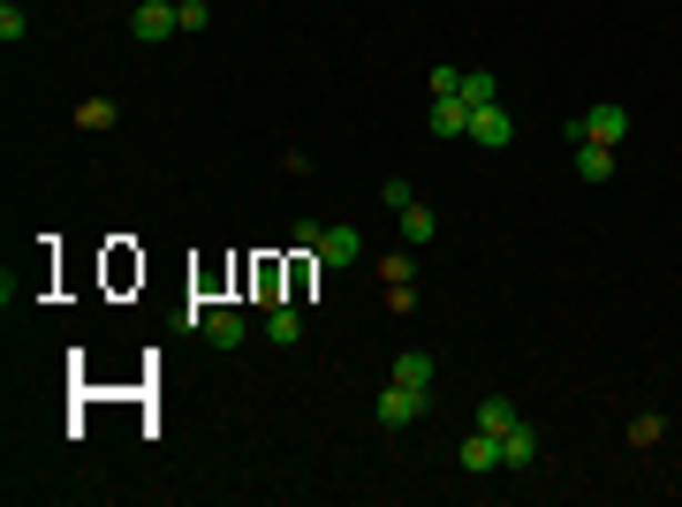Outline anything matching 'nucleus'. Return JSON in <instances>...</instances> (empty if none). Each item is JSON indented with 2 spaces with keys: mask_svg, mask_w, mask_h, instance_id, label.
I'll return each mask as SVG.
<instances>
[{
  "mask_svg": "<svg viewBox=\"0 0 682 507\" xmlns=\"http://www.w3.org/2000/svg\"><path fill=\"white\" fill-rule=\"evenodd\" d=\"M622 136H630V114H622V107H584V114L569 122V144H614V152H622Z\"/></svg>",
  "mask_w": 682,
  "mask_h": 507,
  "instance_id": "nucleus-1",
  "label": "nucleus"
},
{
  "mask_svg": "<svg viewBox=\"0 0 682 507\" xmlns=\"http://www.w3.org/2000/svg\"><path fill=\"white\" fill-rule=\"evenodd\" d=\"M364 257V235L349 227V220H334V227H319V251H311V265H327V273H349Z\"/></svg>",
  "mask_w": 682,
  "mask_h": 507,
  "instance_id": "nucleus-2",
  "label": "nucleus"
},
{
  "mask_svg": "<svg viewBox=\"0 0 682 507\" xmlns=\"http://www.w3.org/2000/svg\"><path fill=\"white\" fill-rule=\"evenodd\" d=\"M470 144H485V152H509L515 144V122H509L501 99H493V107H470Z\"/></svg>",
  "mask_w": 682,
  "mask_h": 507,
  "instance_id": "nucleus-3",
  "label": "nucleus"
},
{
  "mask_svg": "<svg viewBox=\"0 0 682 507\" xmlns=\"http://www.w3.org/2000/svg\"><path fill=\"white\" fill-rule=\"evenodd\" d=\"M425 402H432L425 386H402V379H394V386L380 394V424H387V432H402V424H418V417H425Z\"/></svg>",
  "mask_w": 682,
  "mask_h": 507,
  "instance_id": "nucleus-4",
  "label": "nucleus"
},
{
  "mask_svg": "<svg viewBox=\"0 0 682 507\" xmlns=\"http://www.w3.org/2000/svg\"><path fill=\"white\" fill-rule=\"evenodd\" d=\"M129 31H137V45H160L168 31H182V23H174V0H137Z\"/></svg>",
  "mask_w": 682,
  "mask_h": 507,
  "instance_id": "nucleus-5",
  "label": "nucleus"
},
{
  "mask_svg": "<svg viewBox=\"0 0 682 507\" xmlns=\"http://www.w3.org/2000/svg\"><path fill=\"white\" fill-rule=\"evenodd\" d=\"M198 334L213 341V348H243L251 326H243V311H205V318H198Z\"/></svg>",
  "mask_w": 682,
  "mask_h": 507,
  "instance_id": "nucleus-6",
  "label": "nucleus"
},
{
  "mask_svg": "<svg viewBox=\"0 0 682 507\" xmlns=\"http://www.w3.org/2000/svg\"><path fill=\"white\" fill-rule=\"evenodd\" d=\"M531 463H539V432L515 417L509 432H501V469H531Z\"/></svg>",
  "mask_w": 682,
  "mask_h": 507,
  "instance_id": "nucleus-7",
  "label": "nucleus"
},
{
  "mask_svg": "<svg viewBox=\"0 0 682 507\" xmlns=\"http://www.w3.org/2000/svg\"><path fill=\"white\" fill-rule=\"evenodd\" d=\"M455 463H463L470 477H485V469H501V439H493V432H470L463 447H455Z\"/></svg>",
  "mask_w": 682,
  "mask_h": 507,
  "instance_id": "nucleus-8",
  "label": "nucleus"
},
{
  "mask_svg": "<svg viewBox=\"0 0 682 507\" xmlns=\"http://www.w3.org/2000/svg\"><path fill=\"white\" fill-rule=\"evenodd\" d=\"M265 341H273V348H297V341H303V311L273 303V311H265Z\"/></svg>",
  "mask_w": 682,
  "mask_h": 507,
  "instance_id": "nucleus-9",
  "label": "nucleus"
},
{
  "mask_svg": "<svg viewBox=\"0 0 682 507\" xmlns=\"http://www.w3.org/2000/svg\"><path fill=\"white\" fill-rule=\"evenodd\" d=\"M432 136H470V107L463 99H432Z\"/></svg>",
  "mask_w": 682,
  "mask_h": 507,
  "instance_id": "nucleus-10",
  "label": "nucleus"
},
{
  "mask_svg": "<svg viewBox=\"0 0 682 507\" xmlns=\"http://www.w3.org/2000/svg\"><path fill=\"white\" fill-rule=\"evenodd\" d=\"M509 424H515V402H509V394H485V402H478V432H493V439H501Z\"/></svg>",
  "mask_w": 682,
  "mask_h": 507,
  "instance_id": "nucleus-11",
  "label": "nucleus"
},
{
  "mask_svg": "<svg viewBox=\"0 0 682 507\" xmlns=\"http://www.w3.org/2000/svg\"><path fill=\"white\" fill-rule=\"evenodd\" d=\"M394 379H402V386H425V394H432V356H425V348H402V356H394Z\"/></svg>",
  "mask_w": 682,
  "mask_h": 507,
  "instance_id": "nucleus-12",
  "label": "nucleus"
},
{
  "mask_svg": "<svg viewBox=\"0 0 682 507\" xmlns=\"http://www.w3.org/2000/svg\"><path fill=\"white\" fill-rule=\"evenodd\" d=\"M576 174H584V182H606V174H614V144H576Z\"/></svg>",
  "mask_w": 682,
  "mask_h": 507,
  "instance_id": "nucleus-13",
  "label": "nucleus"
},
{
  "mask_svg": "<svg viewBox=\"0 0 682 507\" xmlns=\"http://www.w3.org/2000/svg\"><path fill=\"white\" fill-rule=\"evenodd\" d=\"M455 99H463V107H493V99H501V84H493L485 69H463V91H455Z\"/></svg>",
  "mask_w": 682,
  "mask_h": 507,
  "instance_id": "nucleus-14",
  "label": "nucleus"
},
{
  "mask_svg": "<svg viewBox=\"0 0 682 507\" xmlns=\"http://www.w3.org/2000/svg\"><path fill=\"white\" fill-rule=\"evenodd\" d=\"M114 122H122L114 99H84V107H77V129H114Z\"/></svg>",
  "mask_w": 682,
  "mask_h": 507,
  "instance_id": "nucleus-15",
  "label": "nucleus"
},
{
  "mask_svg": "<svg viewBox=\"0 0 682 507\" xmlns=\"http://www.w3.org/2000/svg\"><path fill=\"white\" fill-rule=\"evenodd\" d=\"M432 227H440V220H432L425 205H402V235H410V243H432Z\"/></svg>",
  "mask_w": 682,
  "mask_h": 507,
  "instance_id": "nucleus-16",
  "label": "nucleus"
},
{
  "mask_svg": "<svg viewBox=\"0 0 682 507\" xmlns=\"http://www.w3.org/2000/svg\"><path fill=\"white\" fill-rule=\"evenodd\" d=\"M660 432H668V417H660V409H644V417L630 424V447H660Z\"/></svg>",
  "mask_w": 682,
  "mask_h": 507,
  "instance_id": "nucleus-17",
  "label": "nucleus"
},
{
  "mask_svg": "<svg viewBox=\"0 0 682 507\" xmlns=\"http://www.w3.org/2000/svg\"><path fill=\"white\" fill-rule=\"evenodd\" d=\"M463 91V69L455 61H432V99H455Z\"/></svg>",
  "mask_w": 682,
  "mask_h": 507,
  "instance_id": "nucleus-18",
  "label": "nucleus"
},
{
  "mask_svg": "<svg viewBox=\"0 0 682 507\" xmlns=\"http://www.w3.org/2000/svg\"><path fill=\"white\" fill-rule=\"evenodd\" d=\"M380 281H418V257H410V251H387L380 257Z\"/></svg>",
  "mask_w": 682,
  "mask_h": 507,
  "instance_id": "nucleus-19",
  "label": "nucleus"
},
{
  "mask_svg": "<svg viewBox=\"0 0 682 507\" xmlns=\"http://www.w3.org/2000/svg\"><path fill=\"white\" fill-rule=\"evenodd\" d=\"M174 23H182V31H205L213 8H205V0H174Z\"/></svg>",
  "mask_w": 682,
  "mask_h": 507,
  "instance_id": "nucleus-20",
  "label": "nucleus"
},
{
  "mask_svg": "<svg viewBox=\"0 0 682 507\" xmlns=\"http://www.w3.org/2000/svg\"><path fill=\"white\" fill-rule=\"evenodd\" d=\"M23 31H31V16H23V8H16V0H0V39L16 45V39H23Z\"/></svg>",
  "mask_w": 682,
  "mask_h": 507,
  "instance_id": "nucleus-21",
  "label": "nucleus"
},
{
  "mask_svg": "<svg viewBox=\"0 0 682 507\" xmlns=\"http://www.w3.org/2000/svg\"><path fill=\"white\" fill-rule=\"evenodd\" d=\"M387 311H418V281H387Z\"/></svg>",
  "mask_w": 682,
  "mask_h": 507,
  "instance_id": "nucleus-22",
  "label": "nucleus"
}]
</instances>
